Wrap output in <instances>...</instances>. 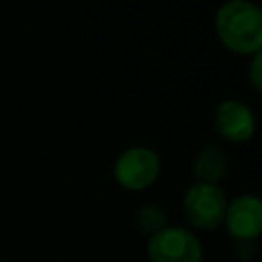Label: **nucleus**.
Instances as JSON below:
<instances>
[{
    "label": "nucleus",
    "mask_w": 262,
    "mask_h": 262,
    "mask_svg": "<svg viewBox=\"0 0 262 262\" xmlns=\"http://www.w3.org/2000/svg\"><path fill=\"white\" fill-rule=\"evenodd\" d=\"M221 43L233 53H256L262 47V8L250 0H227L215 16Z\"/></svg>",
    "instance_id": "obj_1"
},
{
    "label": "nucleus",
    "mask_w": 262,
    "mask_h": 262,
    "mask_svg": "<svg viewBox=\"0 0 262 262\" xmlns=\"http://www.w3.org/2000/svg\"><path fill=\"white\" fill-rule=\"evenodd\" d=\"M227 199L217 184L196 182L184 196V215L199 229H213L225 219Z\"/></svg>",
    "instance_id": "obj_2"
},
{
    "label": "nucleus",
    "mask_w": 262,
    "mask_h": 262,
    "mask_svg": "<svg viewBox=\"0 0 262 262\" xmlns=\"http://www.w3.org/2000/svg\"><path fill=\"white\" fill-rule=\"evenodd\" d=\"M147 256L151 262H201V242L182 227H164L149 237Z\"/></svg>",
    "instance_id": "obj_3"
},
{
    "label": "nucleus",
    "mask_w": 262,
    "mask_h": 262,
    "mask_svg": "<svg viewBox=\"0 0 262 262\" xmlns=\"http://www.w3.org/2000/svg\"><path fill=\"white\" fill-rule=\"evenodd\" d=\"M160 174V158L149 147H129L115 162V178L127 190L147 188Z\"/></svg>",
    "instance_id": "obj_4"
},
{
    "label": "nucleus",
    "mask_w": 262,
    "mask_h": 262,
    "mask_svg": "<svg viewBox=\"0 0 262 262\" xmlns=\"http://www.w3.org/2000/svg\"><path fill=\"white\" fill-rule=\"evenodd\" d=\"M225 223L237 242H254L262 233V201L254 194H242L227 205Z\"/></svg>",
    "instance_id": "obj_5"
},
{
    "label": "nucleus",
    "mask_w": 262,
    "mask_h": 262,
    "mask_svg": "<svg viewBox=\"0 0 262 262\" xmlns=\"http://www.w3.org/2000/svg\"><path fill=\"white\" fill-rule=\"evenodd\" d=\"M213 121H215V127L219 131V135L225 137L227 141H233V143L250 139L252 133H254V127H256L252 111L244 102L231 100V98L223 100L215 108Z\"/></svg>",
    "instance_id": "obj_6"
},
{
    "label": "nucleus",
    "mask_w": 262,
    "mask_h": 262,
    "mask_svg": "<svg viewBox=\"0 0 262 262\" xmlns=\"http://www.w3.org/2000/svg\"><path fill=\"white\" fill-rule=\"evenodd\" d=\"M225 170H227V158H225L223 149H219L217 145L203 147L196 154L194 164H192L194 176L205 184H215L217 180H221Z\"/></svg>",
    "instance_id": "obj_7"
},
{
    "label": "nucleus",
    "mask_w": 262,
    "mask_h": 262,
    "mask_svg": "<svg viewBox=\"0 0 262 262\" xmlns=\"http://www.w3.org/2000/svg\"><path fill=\"white\" fill-rule=\"evenodd\" d=\"M166 221H168V217H166L164 209H160L158 205H145L137 213V225H139V229L145 231V233H151V235H156L158 231H162L166 227Z\"/></svg>",
    "instance_id": "obj_8"
},
{
    "label": "nucleus",
    "mask_w": 262,
    "mask_h": 262,
    "mask_svg": "<svg viewBox=\"0 0 262 262\" xmlns=\"http://www.w3.org/2000/svg\"><path fill=\"white\" fill-rule=\"evenodd\" d=\"M250 82H252V86L258 92H262V47L252 57V63H250Z\"/></svg>",
    "instance_id": "obj_9"
},
{
    "label": "nucleus",
    "mask_w": 262,
    "mask_h": 262,
    "mask_svg": "<svg viewBox=\"0 0 262 262\" xmlns=\"http://www.w3.org/2000/svg\"><path fill=\"white\" fill-rule=\"evenodd\" d=\"M235 252H237V256H239L242 260H250V258H252V254H254V242H248V239L237 242Z\"/></svg>",
    "instance_id": "obj_10"
}]
</instances>
